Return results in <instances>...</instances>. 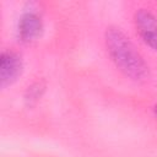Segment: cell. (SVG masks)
Wrapping results in <instances>:
<instances>
[{
    "label": "cell",
    "mask_w": 157,
    "mask_h": 157,
    "mask_svg": "<svg viewBox=\"0 0 157 157\" xmlns=\"http://www.w3.org/2000/svg\"><path fill=\"white\" fill-rule=\"evenodd\" d=\"M136 31L141 39L157 52V17L146 9H140L134 17Z\"/></svg>",
    "instance_id": "obj_2"
},
{
    "label": "cell",
    "mask_w": 157,
    "mask_h": 157,
    "mask_svg": "<svg viewBox=\"0 0 157 157\" xmlns=\"http://www.w3.org/2000/svg\"><path fill=\"white\" fill-rule=\"evenodd\" d=\"M43 91H44V86H43L42 83L37 82V83L32 85V86L28 87V90H27V93H26V101H29V103L36 102V101L42 96Z\"/></svg>",
    "instance_id": "obj_5"
},
{
    "label": "cell",
    "mask_w": 157,
    "mask_h": 157,
    "mask_svg": "<svg viewBox=\"0 0 157 157\" xmlns=\"http://www.w3.org/2000/svg\"><path fill=\"white\" fill-rule=\"evenodd\" d=\"M105 44L117 67L128 77L141 81L148 76V66L129 37L118 27H109L105 32Z\"/></svg>",
    "instance_id": "obj_1"
},
{
    "label": "cell",
    "mask_w": 157,
    "mask_h": 157,
    "mask_svg": "<svg viewBox=\"0 0 157 157\" xmlns=\"http://www.w3.org/2000/svg\"><path fill=\"white\" fill-rule=\"evenodd\" d=\"M155 112H156V114H157V107H156V108H155Z\"/></svg>",
    "instance_id": "obj_6"
},
{
    "label": "cell",
    "mask_w": 157,
    "mask_h": 157,
    "mask_svg": "<svg viewBox=\"0 0 157 157\" xmlns=\"http://www.w3.org/2000/svg\"><path fill=\"white\" fill-rule=\"evenodd\" d=\"M22 72V60L21 56L12 52L5 50L1 54L0 63V81L1 86L11 85L17 80V77Z\"/></svg>",
    "instance_id": "obj_3"
},
{
    "label": "cell",
    "mask_w": 157,
    "mask_h": 157,
    "mask_svg": "<svg viewBox=\"0 0 157 157\" xmlns=\"http://www.w3.org/2000/svg\"><path fill=\"white\" fill-rule=\"evenodd\" d=\"M42 28L40 17L34 12H26L18 22V37L22 42H31L40 34Z\"/></svg>",
    "instance_id": "obj_4"
}]
</instances>
